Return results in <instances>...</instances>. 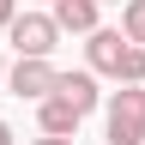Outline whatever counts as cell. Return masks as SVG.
I'll use <instances>...</instances> for the list:
<instances>
[{
  "mask_svg": "<svg viewBox=\"0 0 145 145\" xmlns=\"http://www.w3.org/2000/svg\"><path fill=\"white\" fill-rule=\"evenodd\" d=\"M24 6H48V0H24Z\"/></svg>",
  "mask_w": 145,
  "mask_h": 145,
  "instance_id": "cell-12",
  "label": "cell"
},
{
  "mask_svg": "<svg viewBox=\"0 0 145 145\" xmlns=\"http://www.w3.org/2000/svg\"><path fill=\"white\" fill-rule=\"evenodd\" d=\"M36 121H42V133H72V139H79L85 109L72 97H61V91H48V97H36Z\"/></svg>",
  "mask_w": 145,
  "mask_h": 145,
  "instance_id": "cell-5",
  "label": "cell"
},
{
  "mask_svg": "<svg viewBox=\"0 0 145 145\" xmlns=\"http://www.w3.org/2000/svg\"><path fill=\"white\" fill-rule=\"evenodd\" d=\"M103 139H109V145H145V85H121V91H109Z\"/></svg>",
  "mask_w": 145,
  "mask_h": 145,
  "instance_id": "cell-2",
  "label": "cell"
},
{
  "mask_svg": "<svg viewBox=\"0 0 145 145\" xmlns=\"http://www.w3.org/2000/svg\"><path fill=\"white\" fill-rule=\"evenodd\" d=\"M0 145H18V139H12V127H6V121H0Z\"/></svg>",
  "mask_w": 145,
  "mask_h": 145,
  "instance_id": "cell-11",
  "label": "cell"
},
{
  "mask_svg": "<svg viewBox=\"0 0 145 145\" xmlns=\"http://www.w3.org/2000/svg\"><path fill=\"white\" fill-rule=\"evenodd\" d=\"M85 61L115 85H145V42H133L127 30H85Z\"/></svg>",
  "mask_w": 145,
  "mask_h": 145,
  "instance_id": "cell-1",
  "label": "cell"
},
{
  "mask_svg": "<svg viewBox=\"0 0 145 145\" xmlns=\"http://www.w3.org/2000/svg\"><path fill=\"white\" fill-rule=\"evenodd\" d=\"M97 6H109V0H97ZM115 6H121V0H115Z\"/></svg>",
  "mask_w": 145,
  "mask_h": 145,
  "instance_id": "cell-13",
  "label": "cell"
},
{
  "mask_svg": "<svg viewBox=\"0 0 145 145\" xmlns=\"http://www.w3.org/2000/svg\"><path fill=\"white\" fill-rule=\"evenodd\" d=\"M0 79H6V67H0Z\"/></svg>",
  "mask_w": 145,
  "mask_h": 145,
  "instance_id": "cell-14",
  "label": "cell"
},
{
  "mask_svg": "<svg viewBox=\"0 0 145 145\" xmlns=\"http://www.w3.org/2000/svg\"><path fill=\"white\" fill-rule=\"evenodd\" d=\"M121 30L133 36V42H145V0H127L121 6Z\"/></svg>",
  "mask_w": 145,
  "mask_h": 145,
  "instance_id": "cell-8",
  "label": "cell"
},
{
  "mask_svg": "<svg viewBox=\"0 0 145 145\" xmlns=\"http://www.w3.org/2000/svg\"><path fill=\"white\" fill-rule=\"evenodd\" d=\"M30 145H79L72 133H42V139H30Z\"/></svg>",
  "mask_w": 145,
  "mask_h": 145,
  "instance_id": "cell-9",
  "label": "cell"
},
{
  "mask_svg": "<svg viewBox=\"0 0 145 145\" xmlns=\"http://www.w3.org/2000/svg\"><path fill=\"white\" fill-rule=\"evenodd\" d=\"M6 36H12L18 54H54V48H61V24H54V12H12Z\"/></svg>",
  "mask_w": 145,
  "mask_h": 145,
  "instance_id": "cell-3",
  "label": "cell"
},
{
  "mask_svg": "<svg viewBox=\"0 0 145 145\" xmlns=\"http://www.w3.org/2000/svg\"><path fill=\"white\" fill-rule=\"evenodd\" d=\"M54 24H61V36H85L97 30V0H48Z\"/></svg>",
  "mask_w": 145,
  "mask_h": 145,
  "instance_id": "cell-6",
  "label": "cell"
},
{
  "mask_svg": "<svg viewBox=\"0 0 145 145\" xmlns=\"http://www.w3.org/2000/svg\"><path fill=\"white\" fill-rule=\"evenodd\" d=\"M54 72H61V67H54L48 61V54H18V61H12V72H6V85H12V97H48V91H54Z\"/></svg>",
  "mask_w": 145,
  "mask_h": 145,
  "instance_id": "cell-4",
  "label": "cell"
},
{
  "mask_svg": "<svg viewBox=\"0 0 145 145\" xmlns=\"http://www.w3.org/2000/svg\"><path fill=\"white\" fill-rule=\"evenodd\" d=\"M12 12H18V0H0V30L12 24Z\"/></svg>",
  "mask_w": 145,
  "mask_h": 145,
  "instance_id": "cell-10",
  "label": "cell"
},
{
  "mask_svg": "<svg viewBox=\"0 0 145 145\" xmlns=\"http://www.w3.org/2000/svg\"><path fill=\"white\" fill-rule=\"evenodd\" d=\"M54 91H61V97H72L85 115H91V109H97V97H103V91H97V72H91V67H79V72H54Z\"/></svg>",
  "mask_w": 145,
  "mask_h": 145,
  "instance_id": "cell-7",
  "label": "cell"
}]
</instances>
